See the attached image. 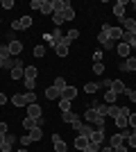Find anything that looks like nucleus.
<instances>
[{
  "label": "nucleus",
  "mask_w": 136,
  "mask_h": 152,
  "mask_svg": "<svg viewBox=\"0 0 136 152\" xmlns=\"http://www.w3.org/2000/svg\"><path fill=\"white\" fill-rule=\"evenodd\" d=\"M14 107H27V104H32V102H36V95H34V91H27V93H16L12 98Z\"/></svg>",
  "instance_id": "obj_1"
},
{
  "label": "nucleus",
  "mask_w": 136,
  "mask_h": 152,
  "mask_svg": "<svg viewBox=\"0 0 136 152\" xmlns=\"http://www.w3.org/2000/svg\"><path fill=\"white\" fill-rule=\"evenodd\" d=\"M102 30H107L109 39H111V41H116V43L120 41V39H123V27H118V25H107V23H104Z\"/></svg>",
  "instance_id": "obj_2"
},
{
  "label": "nucleus",
  "mask_w": 136,
  "mask_h": 152,
  "mask_svg": "<svg viewBox=\"0 0 136 152\" xmlns=\"http://www.w3.org/2000/svg\"><path fill=\"white\" fill-rule=\"evenodd\" d=\"M118 68L123 70V73H136V57H127L123 61L118 64Z\"/></svg>",
  "instance_id": "obj_3"
},
{
  "label": "nucleus",
  "mask_w": 136,
  "mask_h": 152,
  "mask_svg": "<svg viewBox=\"0 0 136 152\" xmlns=\"http://www.w3.org/2000/svg\"><path fill=\"white\" fill-rule=\"evenodd\" d=\"M61 39H64V34H61V27H55V30H52L50 34H45V41H48V43H50L52 48H55V45H57L59 41H61Z\"/></svg>",
  "instance_id": "obj_4"
},
{
  "label": "nucleus",
  "mask_w": 136,
  "mask_h": 152,
  "mask_svg": "<svg viewBox=\"0 0 136 152\" xmlns=\"http://www.w3.org/2000/svg\"><path fill=\"white\" fill-rule=\"evenodd\" d=\"M68 48H71V43H68V39H61L57 45H55V52H57V57H68Z\"/></svg>",
  "instance_id": "obj_5"
},
{
  "label": "nucleus",
  "mask_w": 136,
  "mask_h": 152,
  "mask_svg": "<svg viewBox=\"0 0 136 152\" xmlns=\"http://www.w3.org/2000/svg\"><path fill=\"white\" fill-rule=\"evenodd\" d=\"M89 136H84V134H77L75 136V141H73V145H75V150H79V152H84L86 148H89Z\"/></svg>",
  "instance_id": "obj_6"
},
{
  "label": "nucleus",
  "mask_w": 136,
  "mask_h": 152,
  "mask_svg": "<svg viewBox=\"0 0 136 152\" xmlns=\"http://www.w3.org/2000/svg\"><path fill=\"white\" fill-rule=\"evenodd\" d=\"M12 77L14 80H25V64H23V59H18V64L12 68Z\"/></svg>",
  "instance_id": "obj_7"
},
{
  "label": "nucleus",
  "mask_w": 136,
  "mask_h": 152,
  "mask_svg": "<svg viewBox=\"0 0 136 152\" xmlns=\"http://www.w3.org/2000/svg\"><path fill=\"white\" fill-rule=\"evenodd\" d=\"M41 114H43V109H41L39 102H32V104H27V116H30V118H41Z\"/></svg>",
  "instance_id": "obj_8"
},
{
  "label": "nucleus",
  "mask_w": 136,
  "mask_h": 152,
  "mask_svg": "<svg viewBox=\"0 0 136 152\" xmlns=\"http://www.w3.org/2000/svg\"><path fill=\"white\" fill-rule=\"evenodd\" d=\"M9 52H12V57H18L20 52H23V41H16V39H14V41H9Z\"/></svg>",
  "instance_id": "obj_9"
},
{
  "label": "nucleus",
  "mask_w": 136,
  "mask_h": 152,
  "mask_svg": "<svg viewBox=\"0 0 136 152\" xmlns=\"http://www.w3.org/2000/svg\"><path fill=\"white\" fill-rule=\"evenodd\" d=\"M125 9H127V2H125V0H118L116 5H113V16L125 18Z\"/></svg>",
  "instance_id": "obj_10"
},
{
  "label": "nucleus",
  "mask_w": 136,
  "mask_h": 152,
  "mask_svg": "<svg viewBox=\"0 0 136 152\" xmlns=\"http://www.w3.org/2000/svg\"><path fill=\"white\" fill-rule=\"evenodd\" d=\"M89 141H91V143H97V145H102V143H104V132H97L95 127H93V132L89 134Z\"/></svg>",
  "instance_id": "obj_11"
},
{
  "label": "nucleus",
  "mask_w": 136,
  "mask_h": 152,
  "mask_svg": "<svg viewBox=\"0 0 136 152\" xmlns=\"http://www.w3.org/2000/svg\"><path fill=\"white\" fill-rule=\"evenodd\" d=\"M123 43H127L129 48H136V32H123Z\"/></svg>",
  "instance_id": "obj_12"
},
{
  "label": "nucleus",
  "mask_w": 136,
  "mask_h": 152,
  "mask_svg": "<svg viewBox=\"0 0 136 152\" xmlns=\"http://www.w3.org/2000/svg\"><path fill=\"white\" fill-rule=\"evenodd\" d=\"M116 50H118V55H120V57H123V59L132 57V55H129V52H132V48H129V45H127V43H123V41H118Z\"/></svg>",
  "instance_id": "obj_13"
},
{
  "label": "nucleus",
  "mask_w": 136,
  "mask_h": 152,
  "mask_svg": "<svg viewBox=\"0 0 136 152\" xmlns=\"http://www.w3.org/2000/svg\"><path fill=\"white\" fill-rule=\"evenodd\" d=\"M61 98H66V100H75L77 98V86H66L64 91H61Z\"/></svg>",
  "instance_id": "obj_14"
},
{
  "label": "nucleus",
  "mask_w": 136,
  "mask_h": 152,
  "mask_svg": "<svg viewBox=\"0 0 136 152\" xmlns=\"http://www.w3.org/2000/svg\"><path fill=\"white\" fill-rule=\"evenodd\" d=\"M84 118H86V123H91V125H93L95 121H100V118H104V116H100L95 109H86V111H84Z\"/></svg>",
  "instance_id": "obj_15"
},
{
  "label": "nucleus",
  "mask_w": 136,
  "mask_h": 152,
  "mask_svg": "<svg viewBox=\"0 0 136 152\" xmlns=\"http://www.w3.org/2000/svg\"><path fill=\"white\" fill-rule=\"evenodd\" d=\"M109 91H113L116 95H123L125 91H127V86H125L120 80H113V82H111V89H109Z\"/></svg>",
  "instance_id": "obj_16"
},
{
  "label": "nucleus",
  "mask_w": 136,
  "mask_h": 152,
  "mask_svg": "<svg viewBox=\"0 0 136 152\" xmlns=\"http://www.w3.org/2000/svg\"><path fill=\"white\" fill-rule=\"evenodd\" d=\"M109 145H111V148H120V145H125V139H123V134H111V139H109Z\"/></svg>",
  "instance_id": "obj_17"
},
{
  "label": "nucleus",
  "mask_w": 136,
  "mask_h": 152,
  "mask_svg": "<svg viewBox=\"0 0 136 152\" xmlns=\"http://www.w3.org/2000/svg\"><path fill=\"white\" fill-rule=\"evenodd\" d=\"M123 30L125 32H136V20L129 18V16H125L123 18Z\"/></svg>",
  "instance_id": "obj_18"
},
{
  "label": "nucleus",
  "mask_w": 136,
  "mask_h": 152,
  "mask_svg": "<svg viewBox=\"0 0 136 152\" xmlns=\"http://www.w3.org/2000/svg\"><path fill=\"white\" fill-rule=\"evenodd\" d=\"M45 98H48V100H59V98H61V91H57L55 86H48V89H45Z\"/></svg>",
  "instance_id": "obj_19"
},
{
  "label": "nucleus",
  "mask_w": 136,
  "mask_h": 152,
  "mask_svg": "<svg viewBox=\"0 0 136 152\" xmlns=\"http://www.w3.org/2000/svg\"><path fill=\"white\" fill-rule=\"evenodd\" d=\"M27 136H30V141H41L43 139V129H41V127H34V129L27 132Z\"/></svg>",
  "instance_id": "obj_20"
},
{
  "label": "nucleus",
  "mask_w": 136,
  "mask_h": 152,
  "mask_svg": "<svg viewBox=\"0 0 136 152\" xmlns=\"http://www.w3.org/2000/svg\"><path fill=\"white\" fill-rule=\"evenodd\" d=\"M77 118H79V116L75 114L73 109H71V111H64V114H61V121H64V123H71V125H73L75 121H77Z\"/></svg>",
  "instance_id": "obj_21"
},
{
  "label": "nucleus",
  "mask_w": 136,
  "mask_h": 152,
  "mask_svg": "<svg viewBox=\"0 0 136 152\" xmlns=\"http://www.w3.org/2000/svg\"><path fill=\"white\" fill-rule=\"evenodd\" d=\"M66 7H71L68 0H52V9H55V12H64Z\"/></svg>",
  "instance_id": "obj_22"
},
{
  "label": "nucleus",
  "mask_w": 136,
  "mask_h": 152,
  "mask_svg": "<svg viewBox=\"0 0 136 152\" xmlns=\"http://www.w3.org/2000/svg\"><path fill=\"white\" fill-rule=\"evenodd\" d=\"M113 121H116V127H118V129H125V127H127V121H129V116L118 114L116 118H113Z\"/></svg>",
  "instance_id": "obj_23"
},
{
  "label": "nucleus",
  "mask_w": 136,
  "mask_h": 152,
  "mask_svg": "<svg viewBox=\"0 0 136 152\" xmlns=\"http://www.w3.org/2000/svg\"><path fill=\"white\" fill-rule=\"evenodd\" d=\"M41 14H45V16L55 14V9H52V0H43V5H41Z\"/></svg>",
  "instance_id": "obj_24"
},
{
  "label": "nucleus",
  "mask_w": 136,
  "mask_h": 152,
  "mask_svg": "<svg viewBox=\"0 0 136 152\" xmlns=\"http://www.w3.org/2000/svg\"><path fill=\"white\" fill-rule=\"evenodd\" d=\"M52 23H55V27H61L66 23V20H64V14H61V12H55V14H52Z\"/></svg>",
  "instance_id": "obj_25"
},
{
  "label": "nucleus",
  "mask_w": 136,
  "mask_h": 152,
  "mask_svg": "<svg viewBox=\"0 0 136 152\" xmlns=\"http://www.w3.org/2000/svg\"><path fill=\"white\" fill-rule=\"evenodd\" d=\"M36 75H39V70L34 66H25V80H36Z\"/></svg>",
  "instance_id": "obj_26"
},
{
  "label": "nucleus",
  "mask_w": 136,
  "mask_h": 152,
  "mask_svg": "<svg viewBox=\"0 0 136 152\" xmlns=\"http://www.w3.org/2000/svg\"><path fill=\"white\" fill-rule=\"evenodd\" d=\"M52 143H55V152H68V145H66V141H64V139L52 141Z\"/></svg>",
  "instance_id": "obj_27"
},
{
  "label": "nucleus",
  "mask_w": 136,
  "mask_h": 152,
  "mask_svg": "<svg viewBox=\"0 0 136 152\" xmlns=\"http://www.w3.org/2000/svg\"><path fill=\"white\" fill-rule=\"evenodd\" d=\"M61 14H64V20H66V23H71V20L75 18V9H73V7H66Z\"/></svg>",
  "instance_id": "obj_28"
},
{
  "label": "nucleus",
  "mask_w": 136,
  "mask_h": 152,
  "mask_svg": "<svg viewBox=\"0 0 136 152\" xmlns=\"http://www.w3.org/2000/svg\"><path fill=\"white\" fill-rule=\"evenodd\" d=\"M84 91H86V93H95V91H100V84H97V82H86Z\"/></svg>",
  "instance_id": "obj_29"
},
{
  "label": "nucleus",
  "mask_w": 136,
  "mask_h": 152,
  "mask_svg": "<svg viewBox=\"0 0 136 152\" xmlns=\"http://www.w3.org/2000/svg\"><path fill=\"white\" fill-rule=\"evenodd\" d=\"M71 104H73L71 100H66V98H59V109H61V114H64V111H71Z\"/></svg>",
  "instance_id": "obj_30"
},
{
  "label": "nucleus",
  "mask_w": 136,
  "mask_h": 152,
  "mask_svg": "<svg viewBox=\"0 0 136 152\" xmlns=\"http://www.w3.org/2000/svg\"><path fill=\"white\" fill-rule=\"evenodd\" d=\"M52 86H55V89H57V91H64L66 86H68V84H66V80H64V77H57V80L52 82Z\"/></svg>",
  "instance_id": "obj_31"
},
{
  "label": "nucleus",
  "mask_w": 136,
  "mask_h": 152,
  "mask_svg": "<svg viewBox=\"0 0 136 152\" xmlns=\"http://www.w3.org/2000/svg\"><path fill=\"white\" fill-rule=\"evenodd\" d=\"M0 59H12V52H9V45H0Z\"/></svg>",
  "instance_id": "obj_32"
},
{
  "label": "nucleus",
  "mask_w": 136,
  "mask_h": 152,
  "mask_svg": "<svg viewBox=\"0 0 136 152\" xmlns=\"http://www.w3.org/2000/svg\"><path fill=\"white\" fill-rule=\"evenodd\" d=\"M116 98L118 95L113 93V91H107V93H104V102H107V104H116Z\"/></svg>",
  "instance_id": "obj_33"
},
{
  "label": "nucleus",
  "mask_w": 136,
  "mask_h": 152,
  "mask_svg": "<svg viewBox=\"0 0 136 152\" xmlns=\"http://www.w3.org/2000/svg\"><path fill=\"white\" fill-rule=\"evenodd\" d=\"M125 145L129 148V150H136V129L129 134V139H127V143H125Z\"/></svg>",
  "instance_id": "obj_34"
},
{
  "label": "nucleus",
  "mask_w": 136,
  "mask_h": 152,
  "mask_svg": "<svg viewBox=\"0 0 136 152\" xmlns=\"http://www.w3.org/2000/svg\"><path fill=\"white\" fill-rule=\"evenodd\" d=\"M118 114H120V107H118V104H109V107H107V116H113V118H116Z\"/></svg>",
  "instance_id": "obj_35"
},
{
  "label": "nucleus",
  "mask_w": 136,
  "mask_h": 152,
  "mask_svg": "<svg viewBox=\"0 0 136 152\" xmlns=\"http://www.w3.org/2000/svg\"><path fill=\"white\" fill-rule=\"evenodd\" d=\"M30 25H34V23H32V16H23V18H20V30H27Z\"/></svg>",
  "instance_id": "obj_36"
},
{
  "label": "nucleus",
  "mask_w": 136,
  "mask_h": 152,
  "mask_svg": "<svg viewBox=\"0 0 136 152\" xmlns=\"http://www.w3.org/2000/svg\"><path fill=\"white\" fill-rule=\"evenodd\" d=\"M43 55H45V45H34V57H36V59H41V57H43Z\"/></svg>",
  "instance_id": "obj_37"
},
{
  "label": "nucleus",
  "mask_w": 136,
  "mask_h": 152,
  "mask_svg": "<svg viewBox=\"0 0 136 152\" xmlns=\"http://www.w3.org/2000/svg\"><path fill=\"white\" fill-rule=\"evenodd\" d=\"M66 39H68V43L71 41H75V39H79V30H68V34H64Z\"/></svg>",
  "instance_id": "obj_38"
},
{
  "label": "nucleus",
  "mask_w": 136,
  "mask_h": 152,
  "mask_svg": "<svg viewBox=\"0 0 136 152\" xmlns=\"http://www.w3.org/2000/svg\"><path fill=\"white\" fill-rule=\"evenodd\" d=\"M109 41V34H107V30H100V34H97V43H107Z\"/></svg>",
  "instance_id": "obj_39"
},
{
  "label": "nucleus",
  "mask_w": 136,
  "mask_h": 152,
  "mask_svg": "<svg viewBox=\"0 0 136 152\" xmlns=\"http://www.w3.org/2000/svg\"><path fill=\"white\" fill-rule=\"evenodd\" d=\"M102 73H104V64L102 61L93 64V75H102Z\"/></svg>",
  "instance_id": "obj_40"
},
{
  "label": "nucleus",
  "mask_w": 136,
  "mask_h": 152,
  "mask_svg": "<svg viewBox=\"0 0 136 152\" xmlns=\"http://www.w3.org/2000/svg\"><path fill=\"white\" fill-rule=\"evenodd\" d=\"M0 7H2V9H14V7H16V2H14V0H2V2H0Z\"/></svg>",
  "instance_id": "obj_41"
},
{
  "label": "nucleus",
  "mask_w": 136,
  "mask_h": 152,
  "mask_svg": "<svg viewBox=\"0 0 136 152\" xmlns=\"http://www.w3.org/2000/svg\"><path fill=\"white\" fill-rule=\"evenodd\" d=\"M82 127H84V121H82V118H77V121H75V123H73V129H75V132H82Z\"/></svg>",
  "instance_id": "obj_42"
},
{
  "label": "nucleus",
  "mask_w": 136,
  "mask_h": 152,
  "mask_svg": "<svg viewBox=\"0 0 136 152\" xmlns=\"http://www.w3.org/2000/svg\"><path fill=\"white\" fill-rule=\"evenodd\" d=\"M111 82H113V80H100L97 84H100V89H107V91H109L111 89Z\"/></svg>",
  "instance_id": "obj_43"
},
{
  "label": "nucleus",
  "mask_w": 136,
  "mask_h": 152,
  "mask_svg": "<svg viewBox=\"0 0 136 152\" xmlns=\"http://www.w3.org/2000/svg\"><path fill=\"white\" fill-rule=\"evenodd\" d=\"M127 127H132V132L136 129V114H129V121H127Z\"/></svg>",
  "instance_id": "obj_44"
},
{
  "label": "nucleus",
  "mask_w": 136,
  "mask_h": 152,
  "mask_svg": "<svg viewBox=\"0 0 136 152\" xmlns=\"http://www.w3.org/2000/svg\"><path fill=\"white\" fill-rule=\"evenodd\" d=\"M34 86H36V80H25V89L27 91H34Z\"/></svg>",
  "instance_id": "obj_45"
},
{
  "label": "nucleus",
  "mask_w": 136,
  "mask_h": 152,
  "mask_svg": "<svg viewBox=\"0 0 136 152\" xmlns=\"http://www.w3.org/2000/svg\"><path fill=\"white\" fill-rule=\"evenodd\" d=\"M125 95H127L132 102H136V91H134V89H127V91H125Z\"/></svg>",
  "instance_id": "obj_46"
},
{
  "label": "nucleus",
  "mask_w": 136,
  "mask_h": 152,
  "mask_svg": "<svg viewBox=\"0 0 136 152\" xmlns=\"http://www.w3.org/2000/svg\"><path fill=\"white\" fill-rule=\"evenodd\" d=\"M30 5H32V9H39V12H41V5H43V0H32Z\"/></svg>",
  "instance_id": "obj_47"
},
{
  "label": "nucleus",
  "mask_w": 136,
  "mask_h": 152,
  "mask_svg": "<svg viewBox=\"0 0 136 152\" xmlns=\"http://www.w3.org/2000/svg\"><path fill=\"white\" fill-rule=\"evenodd\" d=\"M113 48H116V41H107V43H104V50H113Z\"/></svg>",
  "instance_id": "obj_48"
},
{
  "label": "nucleus",
  "mask_w": 136,
  "mask_h": 152,
  "mask_svg": "<svg viewBox=\"0 0 136 152\" xmlns=\"http://www.w3.org/2000/svg\"><path fill=\"white\" fill-rule=\"evenodd\" d=\"M30 143H32V141H30V136H27V134H25V136H20V145H23V148L30 145Z\"/></svg>",
  "instance_id": "obj_49"
},
{
  "label": "nucleus",
  "mask_w": 136,
  "mask_h": 152,
  "mask_svg": "<svg viewBox=\"0 0 136 152\" xmlns=\"http://www.w3.org/2000/svg\"><path fill=\"white\" fill-rule=\"evenodd\" d=\"M5 141H7V143H12V145H14V141H16V136H14V134H5Z\"/></svg>",
  "instance_id": "obj_50"
},
{
  "label": "nucleus",
  "mask_w": 136,
  "mask_h": 152,
  "mask_svg": "<svg viewBox=\"0 0 136 152\" xmlns=\"http://www.w3.org/2000/svg\"><path fill=\"white\" fill-rule=\"evenodd\" d=\"M93 59H95V64H97V61H102V52H100V50L93 52Z\"/></svg>",
  "instance_id": "obj_51"
},
{
  "label": "nucleus",
  "mask_w": 136,
  "mask_h": 152,
  "mask_svg": "<svg viewBox=\"0 0 136 152\" xmlns=\"http://www.w3.org/2000/svg\"><path fill=\"white\" fill-rule=\"evenodd\" d=\"M113 152H129V148H127V145H120V148H113Z\"/></svg>",
  "instance_id": "obj_52"
},
{
  "label": "nucleus",
  "mask_w": 136,
  "mask_h": 152,
  "mask_svg": "<svg viewBox=\"0 0 136 152\" xmlns=\"http://www.w3.org/2000/svg\"><path fill=\"white\" fill-rule=\"evenodd\" d=\"M100 152H113V148L111 145H100Z\"/></svg>",
  "instance_id": "obj_53"
},
{
  "label": "nucleus",
  "mask_w": 136,
  "mask_h": 152,
  "mask_svg": "<svg viewBox=\"0 0 136 152\" xmlns=\"http://www.w3.org/2000/svg\"><path fill=\"white\" fill-rule=\"evenodd\" d=\"M7 129H9V127H7V123H0V134H7Z\"/></svg>",
  "instance_id": "obj_54"
},
{
  "label": "nucleus",
  "mask_w": 136,
  "mask_h": 152,
  "mask_svg": "<svg viewBox=\"0 0 136 152\" xmlns=\"http://www.w3.org/2000/svg\"><path fill=\"white\" fill-rule=\"evenodd\" d=\"M7 100H9V98H7L5 93H0V104H7Z\"/></svg>",
  "instance_id": "obj_55"
},
{
  "label": "nucleus",
  "mask_w": 136,
  "mask_h": 152,
  "mask_svg": "<svg viewBox=\"0 0 136 152\" xmlns=\"http://www.w3.org/2000/svg\"><path fill=\"white\" fill-rule=\"evenodd\" d=\"M12 30H20V20H14V23H12Z\"/></svg>",
  "instance_id": "obj_56"
},
{
  "label": "nucleus",
  "mask_w": 136,
  "mask_h": 152,
  "mask_svg": "<svg viewBox=\"0 0 136 152\" xmlns=\"http://www.w3.org/2000/svg\"><path fill=\"white\" fill-rule=\"evenodd\" d=\"M14 152H30V150H25V148H18V150H14Z\"/></svg>",
  "instance_id": "obj_57"
},
{
  "label": "nucleus",
  "mask_w": 136,
  "mask_h": 152,
  "mask_svg": "<svg viewBox=\"0 0 136 152\" xmlns=\"http://www.w3.org/2000/svg\"><path fill=\"white\" fill-rule=\"evenodd\" d=\"M2 143H5V134H0V145H2Z\"/></svg>",
  "instance_id": "obj_58"
},
{
  "label": "nucleus",
  "mask_w": 136,
  "mask_h": 152,
  "mask_svg": "<svg viewBox=\"0 0 136 152\" xmlns=\"http://www.w3.org/2000/svg\"><path fill=\"white\" fill-rule=\"evenodd\" d=\"M5 61H7V59H0V68H5Z\"/></svg>",
  "instance_id": "obj_59"
},
{
  "label": "nucleus",
  "mask_w": 136,
  "mask_h": 152,
  "mask_svg": "<svg viewBox=\"0 0 136 152\" xmlns=\"http://www.w3.org/2000/svg\"><path fill=\"white\" fill-rule=\"evenodd\" d=\"M134 152H136V150H134Z\"/></svg>",
  "instance_id": "obj_60"
}]
</instances>
